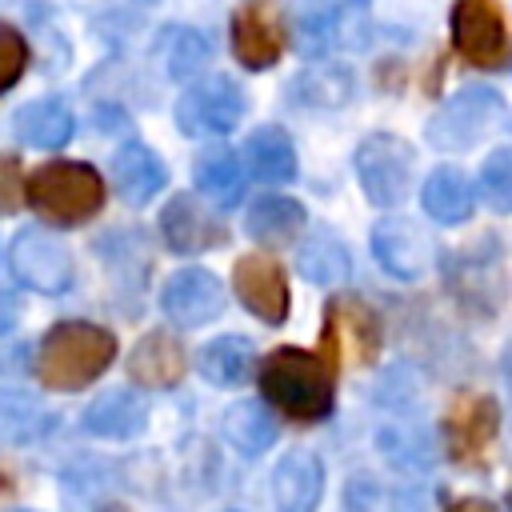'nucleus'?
Here are the masks:
<instances>
[{"label": "nucleus", "mask_w": 512, "mask_h": 512, "mask_svg": "<svg viewBox=\"0 0 512 512\" xmlns=\"http://www.w3.org/2000/svg\"><path fill=\"white\" fill-rule=\"evenodd\" d=\"M448 512H500L492 500H480V496H460L448 504Z\"/></svg>", "instance_id": "nucleus-34"}, {"label": "nucleus", "mask_w": 512, "mask_h": 512, "mask_svg": "<svg viewBox=\"0 0 512 512\" xmlns=\"http://www.w3.org/2000/svg\"><path fill=\"white\" fill-rule=\"evenodd\" d=\"M24 204V176H20V160L12 152H0V212H16Z\"/></svg>", "instance_id": "nucleus-33"}, {"label": "nucleus", "mask_w": 512, "mask_h": 512, "mask_svg": "<svg viewBox=\"0 0 512 512\" xmlns=\"http://www.w3.org/2000/svg\"><path fill=\"white\" fill-rule=\"evenodd\" d=\"M244 116V92L232 76L192 80L176 104V124L184 136H228Z\"/></svg>", "instance_id": "nucleus-7"}, {"label": "nucleus", "mask_w": 512, "mask_h": 512, "mask_svg": "<svg viewBox=\"0 0 512 512\" xmlns=\"http://www.w3.org/2000/svg\"><path fill=\"white\" fill-rule=\"evenodd\" d=\"M8 496H12V476L0 472V500H8Z\"/></svg>", "instance_id": "nucleus-36"}, {"label": "nucleus", "mask_w": 512, "mask_h": 512, "mask_svg": "<svg viewBox=\"0 0 512 512\" xmlns=\"http://www.w3.org/2000/svg\"><path fill=\"white\" fill-rule=\"evenodd\" d=\"M352 96V76L336 64H320L312 72H300L292 84V100L304 108H340Z\"/></svg>", "instance_id": "nucleus-29"}, {"label": "nucleus", "mask_w": 512, "mask_h": 512, "mask_svg": "<svg viewBox=\"0 0 512 512\" xmlns=\"http://www.w3.org/2000/svg\"><path fill=\"white\" fill-rule=\"evenodd\" d=\"M244 160H248V172L264 184H288L296 176V148H292L288 132L276 124H264L248 136Z\"/></svg>", "instance_id": "nucleus-22"}, {"label": "nucleus", "mask_w": 512, "mask_h": 512, "mask_svg": "<svg viewBox=\"0 0 512 512\" xmlns=\"http://www.w3.org/2000/svg\"><path fill=\"white\" fill-rule=\"evenodd\" d=\"M208 64V44L200 32H176V48H168V72L176 80H192Z\"/></svg>", "instance_id": "nucleus-31"}, {"label": "nucleus", "mask_w": 512, "mask_h": 512, "mask_svg": "<svg viewBox=\"0 0 512 512\" xmlns=\"http://www.w3.org/2000/svg\"><path fill=\"white\" fill-rule=\"evenodd\" d=\"M296 268H300V276H304L308 284L340 288V284L348 280V272H352V256H348V248H344V240H340L336 232L320 228V232H312V236L300 244Z\"/></svg>", "instance_id": "nucleus-20"}, {"label": "nucleus", "mask_w": 512, "mask_h": 512, "mask_svg": "<svg viewBox=\"0 0 512 512\" xmlns=\"http://www.w3.org/2000/svg\"><path fill=\"white\" fill-rule=\"evenodd\" d=\"M288 48V24L276 0H244L232 12V52L244 68L264 72Z\"/></svg>", "instance_id": "nucleus-9"}, {"label": "nucleus", "mask_w": 512, "mask_h": 512, "mask_svg": "<svg viewBox=\"0 0 512 512\" xmlns=\"http://www.w3.org/2000/svg\"><path fill=\"white\" fill-rule=\"evenodd\" d=\"M420 204H424V212H428L432 220H440V224H460V220L472 216L476 192H472V184H468V176H464L460 168H448V164H444V168H436V172L424 180Z\"/></svg>", "instance_id": "nucleus-23"}, {"label": "nucleus", "mask_w": 512, "mask_h": 512, "mask_svg": "<svg viewBox=\"0 0 512 512\" xmlns=\"http://www.w3.org/2000/svg\"><path fill=\"white\" fill-rule=\"evenodd\" d=\"M188 372L184 344L168 332H148L128 352V380L140 388H172Z\"/></svg>", "instance_id": "nucleus-17"}, {"label": "nucleus", "mask_w": 512, "mask_h": 512, "mask_svg": "<svg viewBox=\"0 0 512 512\" xmlns=\"http://www.w3.org/2000/svg\"><path fill=\"white\" fill-rule=\"evenodd\" d=\"M260 392L300 424L332 412V364L304 348H272L260 364Z\"/></svg>", "instance_id": "nucleus-2"}, {"label": "nucleus", "mask_w": 512, "mask_h": 512, "mask_svg": "<svg viewBox=\"0 0 512 512\" xmlns=\"http://www.w3.org/2000/svg\"><path fill=\"white\" fill-rule=\"evenodd\" d=\"M480 196L496 212H508L512 208V152L508 148H496L480 164Z\"/></svg>", "instance_id": "nucleus-30"}, {"label": "nucleus", "mask_w": 512, "mask_h": 512, "mask_svg": "<svg viewBox=\"0 0 512 512\" xmlns=\"http://www.w3.org/2000/svg\"><path fill=\"white\" fill-rule=\"evenodd\" d=\"M160 232L168 240V248L176 252H208V248H220L228 244V228L220 224V216L192 192H176L164 212H160Z\"/></svg>", "instance_id": "nucleus-13"}, {"label": "nucleus", "mask_w": 512, "mask_h": 512, "mask_svg": "<svg viewBox=\"0 0 512 512\" xmlns=\"http://www.w3.org/2000/svg\"><path fill=\"white\" fill-rule=\"evenodd\" d=\"M356 176L364 196L376 208H396L408 200L412 192V176H416V148L400 136L376 132L356 148Z\"/></svg>", "instance_id": "nucleus-4"}, {"label": "nucleus", "mask_w": 512, "mask_h": 512, "mask_svg": "<svg viewBox=\"0 0 512 512\" xmlns=\"http://www.w3.org/2000/svg\"><path fill=\"white\" fill-rule=\"evenodd\" d=\"M84 432L92 436H104V440H128V436H140L144 424H148V400L132 388H112V392H100L88 408H84Z\"/></svg>", "instance_id": "nucleus-18"}, {"label": "nucleus", "mask_w": 512, "mask_h": 512, "mask_svg": "<svg viewBox=\"0 0 512 512\" xmlns=\"http://www.w3.org/2000/svg\"><path fill=\"white\" fill-rule=\"evenodd\" d=\"M28 204L52 224H84L104 208V180L92 164L80 160H48L24 184Z\"/></svg>", "instance_id": "nucleus-3"}, {"label": "nucleus", "mask_w": 512, "mask_h": 512, "mask_svg": "<svg viewBox=\"0 0 512 512\" xmlns=\"http://www.w3.org/2000/svg\"><path fill=\"white\" fill-rule=\"evenodd\" d=\"M384 340L380 316L364 300H332L328 304V324H324V360H352V364H372Z\"/></svg>", "instance_id": "nucleus-10"}, {"label": "nucleus", "mask_w": 512, "mask_h": 512, "mask_svg": "<svg viewBox=\"0 0 512 512\" xmlns=\"http://www.w3.org/2000/svg\"><path fill=\"white\" fill-rule=\"evenodd\" d=\"M196 188L208 196L216 208H232L244 196V164L232 148H208L196 156Z\"/></svg>", "instance_id": "nucleus-24"}, {"label": "nucleus", "mask_w": 512, "mask_h": 512, "mask_svg": "<svg viewBox=\"0 0 512 512\" xmlns=\"http://www.w3.org/2000/svg\"><path fill=\"white\" fill-rule=\"evenodd\" d=\"M112 184H116V192H120L124 204L144 208V204L168 184V168H164V160H160L152 148H144V144H124V148H116V156H112Z\"/></svg>", "instance_id": "nucleus-19"}, {"label": "nucleus", "mask_w": 512, "mask_h": 512, "mask_svg": "<svg viewBox=\"0 0 512 512\" xmlns=\"http://www.w3.org/2000/svg\"><path fill=\"white\" fill-rule=\"evenodd\" d=\"M52 428V412L16 388H0V440L4 444H32Z\"/></svg>", "instance_id": "nucleus-27"}, {"label": "nucleus", "mask_w": 512, "mask_h": 512, "mask_svg": "<svg viewBox=\"0 0 512 512\" xmlns=\"http://www.w3.org/2000/svg\"><path fill=\"white\" fill-rule=\"evenodd\" d=\"M116 360V336L88 320H60L36 348V380L52 392H80Z\"/></svg>", "instance_id": "nucleus-1"}, {"label": "nucleus", "mask_w": 512, "mask_h": 512, "mask_svg": "<svg viewBox=\"0 0 512 512\" xmlns=\"http://www.w3.org/2000/svg\"><path fill=\"white\" fill-rule=\"evenodd\" d=\"M500 116L504 100L492 88H464L428 120V144L440 152H464L480 144L500 124Z\"/></svg>", "instance_id": "nucleus-6"}, {"label": "nucleus", "mask_w": 512, "mask_h": 512, "mask_svg": "<svg viewBox=\"0 0 512 512\" xmlns=\"http://www.w3.org/2000/svg\"><path fill=\"white\" fill-rule=\"evenodd\" d=\"M8 268L24 288L44 292V296H56L72 284V252L64 248V240H56L44 228H24L12 240Z\"/></svg>", "instance_id": "nucleus-8"}, {"label": "nucleus", "mask_w": 512, "mask_h": 512, "mask_svg": "<svg viewBox=\"0 0 512 512\" xmlns=\"http://www.w3.org/2000/svg\"><path fill=\"white\" fill-rule=\"evenodd\" d=\"M196 368L204 372V380H212L220 388H232L252 372V344L244 336H216L200 348Z\"/></svg>", "instance_id": "nucleus-28"}, {"label": "nucleus", "mask_w": 512, "mask_h": 512, "mask_svg": "<svg viewBox=\"0 0 512 512\" xmlns=\"http://www.w3.org/2000/svg\"><path fill=\"white\" fill-rule=\"evenodd\" d=\"M12 324H16V300L4 296V300H0V332H8Z\"/></svg>", "instance_id": "nucleus-35"}, {"label": "nucleus", "mask_w": 512, "mask_h": 512, "mask_svg": "<svg viewBox=\"0 0 512 512\" xmlns=\"http://www.w3.org/2000/svg\"><path fill=\"white\" fill-rule=\"evenodd\" d=\"M28 68V40L0 20V92H8Z\"/></svg>", "instance_id": "nucleus-32"}, {"label": "nucleus", "mask_w": 512, "mask_h": 512, "mask_svg": "<svg viewBox=\"0 0 512 512\" xmlns=\"http://www.w3.org/2000/svg\"><path fill=\"white\" fill-rule=\"evenodd\" d=\"M496 432H500V404L488 392H464L444 412L448 456L460 464H476L496 440Z\"/></svg>", "instance_id": "nucleus-11"}, {"label": "nucleus", "mask_w": 512, "mask_h": 512, "mask_svg": "<svg viewBox=\"0 0 512 512\" xmlns=\"http://www.w3.org/2000/svg\"><path fill=\"white\" fill-rule=\"evenodd\" d=\"M232 288L256 320L284 324V316H288V280H284V268L272 256H260V252L240 256L236 272H232Z\"/></svg>", "instance_id": "nucleus-14"}, {"label": "nucleus", "mask_w": 512, "mask_h": 512, "mask_svg": "<svg viewBox=\"0 0 512 512\" xmlns=\"http://www.w3.org/2000/svg\"><path fill=\"white\" fill-rule=\"evenodd\" d=\"M372 256L396 280H416L432 264V240L412 220L392 216V220H380L372 228Z\"/></svg>", "instance_id": "nucleus-15"}, {"label": "nucleus", "mask_w": 512, "mask_h": 512, "mask_svg": "<svg viewBox=\"0 0 512 512\" xmlns=\"http://www.w3.org/2000/svg\"><path fill=\"white\" fill-rule=\"evenodd\" d=\"M304 228V208L292 196H260L248 208V236L264 248H284Z\"/></svg>", "instance_id": "nucleus-25"}, {"label": "nucleus", "mask_w": 512, "mask_h": 512, "mask_svg": "<svg viewBox=\"0 0 512 512\" xmlns=\"http://www.w3.org/2000/svg\"><path fill=\"white\" fill-rule=\"evenodd\" d=\"M324 496V464L316 452L296 448L272 472V500L280 512H316Z\"/></svg>", "instance_id": "nucleus-16"}, {"label": "nucleus", "mask_w": 512, "mask_h": 512, "mask_svg": "<svg viewBox=\"0 0 512 512\" xmlns=\"http://www.w3.org/2000/svg\"><path fill=\"white\" fill-rule=\"evenodd\" d=\"M16 136L32 148H60L72 136V112L64 100L44 96L16 112Z\"/></svg>", "instance_id": "nucleus-26"}, {"label": "nucleus", "mask_w": 512, "mask_h": 512, "mask_svg": "<svg viewBox=\"0 0 512 512\" xmlns=\"http://www.w3.org/2000/svg\"><path fill=\"white\" fill-rule=\"evenodd\" d=\"M160 308L180 328H204L224 312V284L208 268H180L164 280Z\"/></svg>", "instance_id": "nucleus-12"}, {"label": "nucleus", "mask_w": 512, "mask_h": 512, "mask_svg": "<svg viewBox=\"0 0 512 512\" xmlns=\"http://www.w3.org/2000/svg\"><path fill=\"white\" fill-rule=\"evenodd\" d=\"M452 44L456 52L484 68L496 72L508 64L512 44H508V20L500 0H456L452 4Z\"/></svg>", "instance_id": "nucleus-5"}, {"label": "nucleus", "mask_w": 512, "mask_h": 512, "mask_svg": "<svg viewBox=\"0 0 512 512\" xmlns=\"http://www.w3.org/2000/svg\"><path fill=\"white\" fill-rule=\"evenodd\" d=\"M220 432L224 440L240 452V456H260L264 448L276 444V416L260 404V400H236L224 408V420H220Z\"/></svg>", "instance_id": "nucleus-21"}]
</instances>
